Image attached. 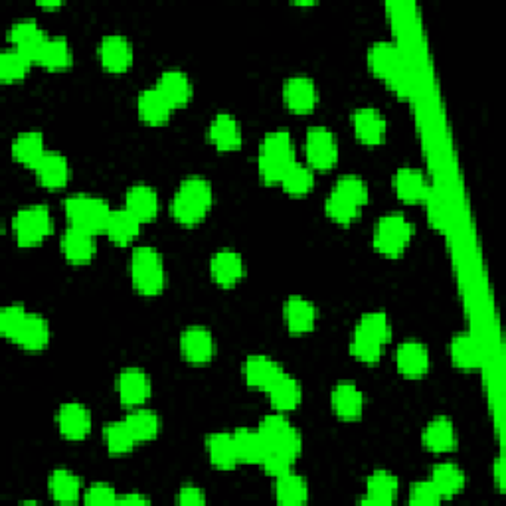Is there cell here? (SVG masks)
<instances>
[{
    "mask_svg": "<svg viewBox=\"0 0 506 506\" xmlns=\"http://www.w3.org/2000/svg\"><path fill=\"white\" fill-rule=\"evenodd\" d=\"M137 110H139L141 119L144 123H149V125L167 123L170 113L175 111L173 107H170V103L165 99V95L159 92L157 86L144 89V92L139 94Z\"/></svg>",
    "mask_w": 506,
    "mask_h": 506,
    "instance_id": "cell-29",
    "label": "cell"
},
{
    "mask_svg": "<svg viewBox=\"0 0 506 506\" xmlns=\"http://www.w3.org/2000/svg\"><path fill=\"white\" fill-rule=\"evenodd\" d=\"M382 352H384V347L378 345V342L370 340V339L363 337V334H358V332L352 334V339H350V355L355 356L356 360H360V363L374 364V363H378L380 358H382Z\"/></svg>",
    "mask_w": 506,
    "mask_h": 506,
    "instance_id": "cell-48",
    "label": "cell"
},
{
    "mask_svg": "<svg viewBox=\"0 0 506 506\" xmlns=\"http://www.w3.org/2000/svg\"><path fill=\"white\" fill-rule=\"evenodd\" d=\"M316 309L303 297H289L285 303V324L291 334H306L314 329Z\"/></svg>",
    "mask_w": 506,
    "mask_h": 506,
    "instance_id": "cell-30",
    "label": "cell"
},
{
    "mask_svg": "<svg viewBox=\"0 0 506 506\" xmlns=\"http://www.w3.org/2000/svg\"><path fill=\"white\" fill-rule=\"evenodd\" d=\"M275 496L279 504L285 506H299L309 501V485H306L301 475L289 471L282 477H277L275 483Z\"/></svg>",
    "mask_w": 506,
    "mask_h": 506,
    "instance_id": "cell-37",
    "label": "cell"
},
{
    "mask_svg": "<svg viewBox=\"0 0 506 506\" xmlns=\"http://www.w3.org/2000/svg\"><path fill=\"white\" fill-rule=\"evenodd\" d=\"M63 210H66L69 225L95 233V236L105 232L107 222H110V216L113 212L103 198L89 194H74L66 198Z\"/></svg>",
    "mask_w": 506,
    "mask_h": 506,
    "instance_id": "cell-4",
    "label": "cell"
},
{
    "mask_svg": "<svg viewBox=\"0 0 506 506\" xmlns=\"http://www.w3.org/2000/svg\"><path fill=\"white\" fill-rule=\"evenodd\" d=\"M12 230L18 246L32 248L38 246L53 232V220L48 208L26 206L16 212L12 220Z\"/></svg>",
    "mask_w": 506,
    "mask_h": 506,
    "instance_id": "cell-6",
    "label": "cell"
},
{
    "mask_svg": "<svg viewBox=\"0 0 506 506\" xmlns=\"http://www.w3.org/2000/svg\"><path fill=\"white\" fill-rule=\"evenodd\" d=\"M40 6H44V8H58V6H61V3H38Z\"/></svg>",
    "mask_w": 506,
    "mask_h": 506,
    "instance_id": "cell-57",
    "label": "cell"
},
{
    "mask_svg": "<svg viewBox=\"0 0 506 506\" xmlns=\"http://www.w3.org/2000/svg\"><path fill=\"white\" fill-rule=\"evenodd\" d=\"M267 394H269L271 405H273L277 412L295 410L297 405L301 404V397H303L299 382H297L293 376H289L285 372L275 380V384L269 388Z\"/></svg>",
    "mask_w": 506,
    "mask_h": 506,
    "instance_id": "cell-34",
    "label": "cell"
},
{
    "mask_svg": "<svg viewBox=\"0 0 506 506\" xmlns=\"http://www.w3.org/2000/svg\"><path fill=\"white\" fill-rule=\"evenodd\" d=\"M257 431L267 443V451H279L289 457L297 459L301 453L303 441L299 431H297L283 413H271L261 420Z\"/></svg>",
    "mask_w": 506,
    "mask_h": 506,
    "instance_id": "cell-7",
    "label": "cell"
},
{
    "mask_svg": "<svg viewBox=\"0 0 506 506\" xmlns=\"http://www.w3.org/2000/svg\"><path fill=\"white\" fill-rule=\"evenodd\" d=\"M397 496V478L388 471H374L366 481V496L363 504L388 506L396 501Z\"/></svg>",
    "mask_w": 506,
    "mask_h": 506,
    "instance_id": "cell-33",
    "label": "cell"
},
{
    "mask_svg": "<svg viewBox=\"0 0 506 506\" xmlns=\"http://www.w3.org/2000/svg\"><path fill=\"white\" fill-rule=\"evenodd\" d=\"M206 451L210 463L220 471H232L240 463L233 433H212V436H208Z\"/></svg>",
    "mask_w": 506,
    "mask_h": 506,
    "instance_id": "cell-27",
    "label": "cell"
},
{
    "mask_svg": "<svg viewBox=\"0 0 506 506\" xmlns=\"http://www.w3.org/2000/svg\"><path fill=\"white\" fill-rule=\"evenodd\" d=\"M180 352L190 364H208L214 358L216 345L212 332L206 327H188L180 334Z\"/></svg>",
    "mask_w": 506,
    "mask_h": 506,
    "instance_id": "cell-11",
    "label": "cell"
},
{
    "mask_svg": "<svg viewBox=\"0 0 506 506\" xmlns=\"http://www.w3.org/2000/svg\"><path fill=\"white\" fill-rule=\"evenodd\" d=\"M133 44L121 34H110L105 36L99 44V60H102L103 68L113 74H123V71L133 66Z\"/></svg>",
    "mask_w": 506,
    "mask_h": 506,
    "instance_id": "cell-12",
    "label": "cell"
},
{
    "mask_svg": "<svg viewBox=\"0 0 506 506\" xmlns=\"http://www.w3.org/2000/svg\"><path fill=\"white\" fill-rule=\"evenodd\" d=\"M368 66L372 69V74L386 79L388 84H392L394 89L404 94L408 79H405L404 60L402 53L394 44L390 42H378L368 52Z\"/></svg>",
    "mask_w": 506,
    "mask_h": 506,
    "instance_id": "cell-8",
    "label": "cell"
},
{
    "mask_svg": "<svg viewBox=\"0 0 506 506\" xmlns=\"http://www.w3.org/2000/svg\"><path fill=\"white\" fill-rule=\"evenodd\" d=\"M212 202V184L206 178L190 176L180 183L173 202H170V214L183 225H196L210 212Z\"/></svg>",
    "mask_w": 506,
    "mask_h": 506,
    "instance_id": "cell-1",
    "label": "cell"
},
{
    "mask_svg": "<svg viewBox=\"0 0 506 506\" xmlns=\"http://www.w3.org/2000/svg\"><path fill=\"white\" fill-rule=\"evenodd\" d=\"M293 463H295L293 457H289L285 453H279V451H271L269 449L265 459H264V463H261V467L265 469L267 475L277 478V477H282V475L291 471Z\"/></svg>",
    "mask_w": 506,
    "mask_h": 506,
    "instance_id": "cell-51",
    "label": "cell"
},
{
    "mask_svg": "<svg viewBox=\"0 0 506 506\" xmlns=\"http://www.w3.org/2000/svg\"><path fill=\"white\" fill-rule=\"evenodd\" d=\"M331 404L334 413H337L340 420L355 421L364 412V394L358 390L356 384L340 382L334 386L331 394Z\"/></svg>",
    "mask_w": 506,
    "mask_h": 506,
    "instance_id": "cell-20",
    "label": "cell"
},
{
    "mask_svg": "<svg viewBox=\"0 0 506 506\" xmlns=\"http://www.w3.org/2000/svg\"><path fill=\"white\" fill-rule=\"evenodd\" d=\"M412 224L404 214H386L374 225V248L386 257H397L408 248V243L412 241Z\"/></svg>",
    "mask_w": 506,
    "mask_h": 506,
    "instance_id": "cell-5",
    "label": "cell"
},
{
    "mask_svg": "<svg viewBox=\"0 0 506 506\" xmlns=\"http://www.w3.org/2000/svg\"><path fill=\"white\" fill-rule=\"evenodd\" d=\"M86 504H117V494L111 485L95 483L84 494Z\"/></svg>",
    "mask_w": 506,
    "mask_h": 506,
    "instance_id": "cell-53",
    "label": "cell"
},
{
    "mask_svg": "<svg viewBox=\"0 0 506 506\" xmlns=\"http://www.w3.org/2000/svg\"><path fill=\"white\" fill-rule=\"evenodd\" d=\"M26 314L29 313H26L24 305L16 303V305L4 306V309L0 311V334H3V337L8 340H14L16 332L22 327Z\"/></svg>",
    "mask_w": 506,
    "mask_h": 506,
    "instance_id": "cell-50",
    "label": "cell"
},
{
    "mask_svg": "<svg viewBox=\"0 0 506 506\" xmlns=\"http://www.w3.org/2000/svg\"><path fill=\"white\" fill-rule=\"evenodd\" d=\"M40 66L48 69H66L71 66V48L66 38L61 36H48L46 42H44V48L38 56Z\"/></svg>",
    "mask_w": 506,
    "mask_h": 506,
    "instance_id": "cell-39",
    "label": "cell"
},
{
    "mask_svg": "<svg viewBox=\"0 0 506 506\" xmlns=\"http://www.w3.org/2000/svg\"><path fill=\"white\" fill-rule=\"evenodd\" d=\"M95 249H97L95 233L74 228V225H69V228L63 232L61 253L69 264H74V265L89 264V261H92L95 256Z\"/></svg>",
    "mask_w": 506,
    "mask_h": 506,
    "instance_id": "cell-16",
    "label": "cell"
},
{
    "mask_svg": "<svg viewBox=\"0 0 506 506\" xmlns=\"http://www.w3.org/2000/svg\"><path fill=\"white\" fill-rule=\"evenodd\" d=\"M117 394L126 408H137L149 400L151 380L141 368H125L117 378Z\"/></svg>",
    "mask_w": 506,
    "mask_h": 506,
    "instance_id": "cell-13",
    "label": "cell"
},
{
    "mask_svg": "<svg viewBox=\"0 0 506 506\" xmlns=\"http://www.w3.org/2000/svg\"><path fill=\"white\" fill-rule=\"evenodd\" d=\"M34 173L44 188H50V190L63 188L69 180L68 159L60 155V152L56 151H46V155L42 157L38 165H36Z\"/></svg>",
    "mask_w": 506,
    "mask_h": 506,
    "instance_id": "cell-22",
    "label": "cell"
},
{
    "mask_svg": "<svg viewBox=\"0 0 506 506\" xmlns=\"http://www.w3.org/2000/svg\"><path fill=\"white\" fill-rule=\"evenodd\" d=\"M352 126L358 141L364 144H380L386 139V117L374 107H363L352 113Z\"/></svg>",
    "mask_w": 506,
    "mask_h": 506,
    "instance_id": "cell-18",
    "label": "cell"
},
{
    "mask_svg": "<svg viewBox=\"0 0 506 506\" xmlns=\"http://www.w3.org/2000/svg\"><path fill=\"white\" fill-rule=\"evenodd\" d=\"M32 66V61L18 50H6L0 56V79L4 84H12V81H20Z\"/></svg>",
    "mask_w": 506,
    "mask_h": 506,
    "instance_id": "cell-47",
    "label": "cell"
},
{
    "mask_svg": "<svg viewBox=\"0 0 506 506\" xmlns=\"http://www.w3.org/2000/svg\"><path fill=\"white\" fill-rule=\"evenodd\" d=\"M494 473H496V481H499V485H501V478H502V471H501V461H496V469H494Z\"/></svg>",
    "mask_w": 506,
    "mask_h": 506,
    "instance_id": "cell-56",
    "label": "cell"
},
{
    "mask_svg": "<svg viewBox=\"0 0 506 506\" xmlns=\"http://www.w3.org/2000/svg\"><path fill=\"white\" fill-rule=\"evenodd\" d=\"M360 208L356 202L348 200L347 196H342L337 190H331V194L327 196V202H324V210L331 220L339 224H350L358 218Z\"/></svg>",
    "mask_w": 506,
    "mask_h": 506,
    "instance_id": "cell-46",
    "label": "cell"
},
{
    "mask_svg": "<svg viewBox=\"0 0 506 506\" xmlns=\"http://www.w3.org/2000/svg\"><path fill=\"white\" fill-rule=\"evenodd\" d=\"M431 483L436 485L441 499H451V496H455L463 491L465 475L453 463H439L436 465V469H433Z\"/></svg>",
    "mask_w": 506,
    "mask_h": 506,
    "instance_id": "cell-40",
    "label": "cell"
},
{
    "mask_svg": "<svg viewBox=\"0 0 506 506\" xmlns=\"http://www.w3.org/2000/svg\"><path fill=\"white\" fill-rule=\"evenodd\" d=\"M18 347L30 352L44 350L50 345V324L42 314L29 313L22 322L20 331L16 332L14 340Z\"/></svg>",
    "mask_w": 506,
    "mask_h": 506,
    "instance_id": "cell-23",
    "label": "cell"
},
{
    "mask_svg": "<svg viewBox=\"0 0 506 506\" xmlns=\"http://www.w3.org/2000/svg\"><path fill=\"white\" fill-rule=\"evenodd\" d=\"M423 445H426L433 453H447V451L455 449V428L449 418L431 420L428 428L423 429Z\"/></svg>",
    "mask_w": 506,
    "mask_h": 506,
    "instance_id": "cell-35",
    "label": "cell"
},
{
    "mask_svg": "<svg viewBox=\"0 0 506 506\" xmlns=\"http://www.w3.org/2000/svg\"><path fill=\"white\" fill-rule=\"evenodd\" d=\"M208 137L220 151H236L241 147V126L230 113H218L210 123Z\"/></svg>",
    "mask_w": 506,
    "mask_h": 506,
    "instance_id": "cell-24",
    "label": "cell"
},
{
    "mask_svg": "<svg viewBox=\"0 0 506 506\" xmlns=\"http://www.w3.org/2000/svg\"><path fill=\"white\" fill-rule=\"evenodd\" d=\"M295 162V151L291 135L287 131L267 133L259 147L257 168L267 184H279L285 170Z\"/></svg>",
    "mask_w": 506,
    "mask_h": 506,
    "instance_id": "cell-2",
    "label": "cell"
},
{
    "mask_svg": "<svg viewBox=\"0 0 506 506\" xmlns=\"http://www.w3.org/2000/svg\"><path fill=\"white\" fill-rule=\"evenodd\" d=\"M151 501L147 499V496H143L139 493H131V494H125V496H117V504H126V506H131V504H149Z\"/></svg>",
    "mask_w": 506,
    "mask_h": 506,
    "instance_id": "cell-55",
    "label": "cell"
},
{
    "mask_svg": "<svg viewBox=\"0 0 506 506\" xmlns=\"http://www.w3.org/2000/svg\"><path fill=\"white\" fill-rule=\"evenodd\" d=\"M58 428L69 441H81L92 431V413L84 404L68 402L58 412Z\"/></svg>",
    "mask_w": 506,
    "mask_h": 506,
    "instance_id": "cell-14",
    "label": "cell"
},
{
    "mask_svg": "<svg viewBox=\"0 0 506 506\" xmlns=\"http://www.w3.org/2000/svg\"><path fill=\"white\" fill-rule=\"evenodd\" d=\"M210 275L216 285L233 287L246 275V265H243V259L238 251L220 249L210 259Z\"/></svg>",
    "mask_w": 506,
    "mask_h": 506,
    "instance_id": "cell-15",
    "label": "cell"
},
{
    "mask_svg": "<svg viewBox=\"0 0 506 506\" xmlns=\"http://www.w3.org/2000/svg\"><path fill=\"white\" fill-rule=\"evenodd\" d=\"M441 494L437 493L436 485L431 481L415 483L410 491V502L412 504H437L441 502Z\"/></svg>",
    "mask_w": 506,
    "mask_h": 506,
    "instance_id": "cell-52",
    "label": "cell"
},
{
    "mask_svg": "<svg viewBox=\"0 0 506 506\" xmlns=\"http://www.w3.org/2000/svg\"><path fill=\"white\" fill-rule=\"evenodd\" d=\"M8 38H11L14 50L24 53L32 63H36L48 36L44 34L38 22L32 20V18H22V20L12 24L11 32H8Z\"/></svg>",
    "mask_w": 506,
    "mask_h": 506,
    "instance_id": "cell-10",
    "label": "cell"
},
{
    "mask_svg": "<svg viewBox=\"0 0 506 506\" xmlns=\"http://www.w3.org/2000/svg\"><path fill=\"white\" fill-rule=\"evenodd\" d=\"M279 184H282L285 192L291 196L309 194L314 184L313 168L309 165H301V162L295 160L293 165L285 170V175Z\"/></svg>",
    "mask_w": 506,
    "mask_h": 506,
    "instance_id": "cell-44",
    "label": "cell"
},
{
    "mask_svg": "<svg viewBox=\"0 0 506 506\" xmlns=\"http://www.w3.org/2000/svg\"><path fill=\"white\" fill-rule=\"evenodd\" d=\"M103 439L111 455H125V453H129V451H133L135 445H137V441H135L133 433L129 426L125 423V420L107 423L103 429Z\"/></svg>",
    "mask_w": 506,
    "mask_h": 506,
    "instance_id": "cell-45",
    "label": "cell"
},
{
    "mask_svg": "<svg viewBox=\"0 0 506 506\" xmlns=\"http://www.w3.org/2000/svg\"><path fill=\"white\" fill-rule=\"evenodd\" d=\"M44 155H46V147H44V137L38 131L20 133L12 143V157L24 167L36 168Z\"/></svg>",
    "mask_w": 506,
    "mask_h": 506,
    "instance_id": "cell-36",
    "label": "cell"
},
{
    "mask_svg": "<svg viewBox=\"0 0 506 506\" xmlns=\"http://www.w3.org/2000/svg\"><path fill=\"white\" fill-rule=\"evenodd\" d=\"M394 190L404 202H421L428 200L429 188L426 178L418 168H400L394 176Z\"/></svg>",
    "mask_w": 506,
    "mask_h": 506,
    "instance_id": "cell-28",
    "label": "cell"
},
{
    "mask_svg": "<svg viewBox=\"0 0 506 506\" xmlns=\"http://www.w3.org/2000/svg\"><path fill=\"white\" fill-rule=\"evenodd\" d=\"M396 366L400 374L420 378L429 370V352L418 340H405L396 350Z\"/></svg>",
    "mask_w": 506,
    "mask_h": 506,
    "instance_id": "cell-19",
    "label": "cell"
},
{
    "mask_svg": "<svg viewBox=\"0 0 506 506\" xmlns=\"http://www.w3.org/2000/svg\"><path fill=\"white\" fill-rule=\"evenodd\" d=\"M131 282L144 297L159 295L167 283L165 264L160 253L151 246H141L131 256Z\"/></svg>",
    "mask_w": 506,
    "mask_h": 506,
    "instance_id": "cell-3",
    "label": "cell"
},
{
    "mask_svg": "<svg viewBox=\"0 0 506 506\" xmlns=\"http://www.w3.org/2000/svg\"><path fill=\"white\" fill-rule=\"evenodd\" d=\"M332 190H337V192L347 196L348 200L356 202L358 206H364L368 202V186L363 178H358L355 175L340 176L337 180V184L332 186Z\"/></svg>",
    "mask_w": 506,
    "mask_h": 506,
    "instance_id": "cell-49",
    "label": "cell"
},
{
    "mask_svg": "<svg viewBox=\"0 0 506 506\" xmlns=\"http://www.w3.org/2000/svg\"><path fill=\"white\" fill-rule=\"evenodd\" d=\"M125 208L141 222H151L159 214V194L147 184H135L126 190Z\"/></svg>",
    "mask_w": 506,
    "mask_h": 506,
    "instance_id": "cell-26",
    "label": "cell"
},
{
    "mask_svg": "<svg viewBox=\"0 0 506 506\" xmlns=\"http://www.w3.org/2000/svg\"><path fill=\"white\" fill-rule=\"evenodd\" d=\"M141 224L143 222L139 218H135L126 208H121V210L111 212L105 233L110 236L113 243H117V246H129V243L139 236Z\"/></svg>",
    "mask_w": 506,
    "mask_h": 506,
    "instance_id": "cell-32",
    "label": "cell"
},
{
    "mask_svg": "<svg viewBox=\"0 0 506 506\" xmlns=\"http://www.w3.org/2000/svg\"><path fill=\"white\" fill-rule=\"evenodd\" d=\"M283 99L293 113H311L316 102H319V92H316V86L311 78L295 76L287 79Z\"/></svg>",
    "mask_w": 506,
    "mask_h": 506,
    "instance_id": "cell-17",
    "label": "cell"
},
{
    "mask_svg": "<svg viewBox=\"0 0 506 506\" xmlns=\"http://www.w3.org/2000/svg\"><path fill=\"white\" fill-rule=\"evenodd\" d=\"M50 493L56 502L74 504L79 501L81 481L68 469H56L50 477Z\"/></svg>",
    "mask_w": 506,
    "mask_h": 506,
    "instance_id": "cell-41",
    "label": "cell"
},
{
    "mask_svg": "<svg viewBox=\"0 0 506 506\" xmlns=\"http://www.w3.org/2000/svg\"><path fill=\"white\" fill-rule=\"evenodd\" d=\"M306 162L313 170H329L339 160V143L324 126H311L305 139Z\"/></svg>",
    "mask_w": 506,
    "mask_h": 506,
    "instance_id": "cell-9",
    "label": "cell"
},
{
    "mask_svg": "<svg viewBox=\"0 0 506 506\" xmlns=\"http://www.w3.org/2000/svg\"><path fill=\"white\" fill-rule=\"evenodd\" d=\"M282 374L283 368L279 366L275 360H271L264 355L249 356L246 363H243V378H246L248 386L257 388V390L267 392Z\"/></svg>",
    "mask_w": 506,
    "mask_h": 506,
    "instance_id": "cell-21",
    "label": "cell"
},
{
    "mask_svg": "<svg viewBox=\"0 0 506 506\" xmlns=\"http://www.w3.org/2000/svg\"><path fill=\"white\" fill-rule=\"evenodd\" d=\"M233 443H236L240 463L261 465L267 455V443L256 429H238L233 431Z\"/></svg>",
    "mask_w": 506,
    "mask_h": 506,
    "instance_id": "cell-31",
    "label": "cell"
},
{
    "mask_svg": "<svg viewBox=\"0 0 506 506\" xmlns=\"http://www.w3.org/2000/svg\"><path fill=\"white\" fill-rule=\"evenodd\" d=\"M355 332L363 334V337L378 342V345L386 347L388 342L392 339V329H390V321L384 313H366L360 316V321L356 324Z\"/></svg>",
    "mask_w": 506,
    "mask_h": 506,
    "instance_id": "cell-43",
    "label": "cell"
},
{
    "mask_svg": "<svg viewBox=\"0 0 506 506\" xmlns=\"http://www.w3.org/2000/svg\"><path fill=\"white\" fill-rule=\"evenodd\" d=\"M157 87L159 92L165 95V99L173 110L184 107L190 102V97H192V84H190V79L184 71L180 69L162 71Z\"/></svg>",
    "mask_w": 506,
    "mask_h": 506,
    "instance_id": "cell-25",
    "label": "cell"
},
{
    "mask_svg": "<svg viewBox=\"0 0 506 506\" xmlns=\"http://www.w3.org/2000/svg\"><path fill=\"white\" fill-rule=\"evenodd\" d=\"M451 360L463 370H475L483 364V352L473 334H457L451 342Z\"/></svg>",
    "mask_w": 506,
    "mask_h": 506,
    "instance_id": "cell-38",
    "label": "cell"
},
{
    "mask_svg": "<svg viewBox=\"0 0 506 506\" xmlns=\"http://www.w3.org/2000/svg\"><path fill=\"white\" fill-rule=\"evenodd\" d=\"M176 501H178V504L194 506V504H204L206 496H204V493L200 489H198V486L186 485V486H183V489H180Z\"/></svg>",
    "mask_w": 506,
    "mask_h": 506,
    "instance_id": "cell-54",
    "label": "cell"
},
{
    "mask_svg": "<svg viewBox=\"0 0 506 506\" xmlns=\"http://www.w3.org/2000/svg\"><path fill=\"white\" fill-rule=\"evenodd\" d=\"M125 423L129 426L133 437L137 443L152 441L160 431V418L151 410H135L125 418Z\"/></svg>",
    "mask_w": 506,
    "mask_h": 506,
    "instance_id": "cell-42",
    "label": "cell"
}]
</instances>
